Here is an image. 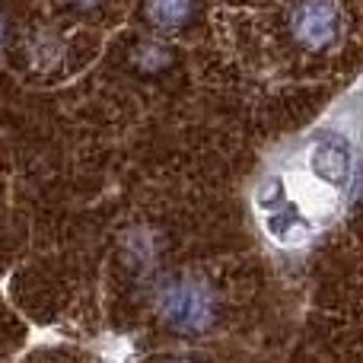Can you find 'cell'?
<instances>
[{
	"label": "cell",
	"instance_id": "obj_1",
	"mask_svg": "<svg viewBox=\"0 0 363 363\" xmlns=\"http://www.w3.org/2000/svg\"><path fill=\"white\" fill-rule=\"evenodd\" d=\"M157 313L172 332L204 335L217 322L220 303L211 284L185 274V277H172L157 290Z\"/></svg>",
	"mask_w": 363,
	"mask_h": 363
},
{
	"label": "cell",
	"instance_id": "obj_2",
	"mask_svg": "<svg viewBox=\"0 0 363 363\" xmlns=\"http://www.w3.org/2000/svg\"><path fill=\"white\" fill-rule=\"evenodd\" d=\"M290 32L306 51L332 48L341 35V6L335 0H296L290 10Z\"/></svg>",
	"mask_w": 363,
	"mask_h": 363
},
{
	"label": "cell",
	"instance_id": "obj_3",
	"mask_svg": "<svg viewBox=\"0 0 363 363\" xmlns=\"http://www.w3.org/2000/svg\"><path fill=\"white\" fill-rule=\"evenodd\" d=\"M309 166L328 185H345L347 176H351V150H347V144L341 138H325L313 147Z\"/></svg>",
	"mask_w": 363,
	"mask_h": 363
},
{
	"label": "cell",
	"instance_id": "obj_4",
	"mask_svg": "<svg viewBox=\"0 0 363 363\" xmlns=\"http://www.w3.org/2000/svg\"><path fill=\"white\" fill-rule=\"evenodd\" d=\"M194 0H144V16L153 29L179 32L191 23Z\"/></svg>",
	"mask_w": 363,
	"mask_h": 363
},
{
	"label": "cell",
	"instance_id": "obj_5",
	"mask_svg": "<svg viewBox=\"0 0 363 363\" xmlns=\"http://www.w3.org/2000/svg\"><path fill=\"white\" fill-rule=\"evenodd\" d=\"M131 61H134V67H140V70H163L166 64L172 61V55H169V48L160 42H140L138 48L131 51Z\"/></svg>",
	"mask_w": 363,
	"mask_h": 363
},
{
	"label": "cell",
	"instance_id": "obj_6",
	"mask_svg": "<svg viewBox=\"0 0 363 363\" xmlns=\"http://www.w3.org/2000/svg\"><path fill=\"white\" fill-rule=\"evenodd\" d=\"M64 4H70V6H93V4H99V0H64Z\"/></svg>",
	"mask_w": 363,
	"mask_h": 363
},
{
	"label": "cell",
	"instance_id": "obj_7",
	"mask_svg": "<svg viewBox=\"0 0 363 363\" xmlns=\"http://www.w3.org/2000/svg\"><path fill=\"white\" fill-rule=\"evenodd\" d=\"M157 363H194V360H188V357H163V360H157Z\"/></svg>",
	"mask_w": 363,
	"mask_h": 363
},
{
	"label": "cell",
	"instance_id": "obj_8",
	"mask_svg": "<svg viewBox=\"0 0 363 363\" xmlns=\"http://www.w3.org/2000/svg\"><path fill=\"white\" fill-rule=\"evenodd\" d=\"M0 42H4V13H0Z\"/></svg>",
	"mask_w": 363,
	"mask_h": 363
}]
</instances>
